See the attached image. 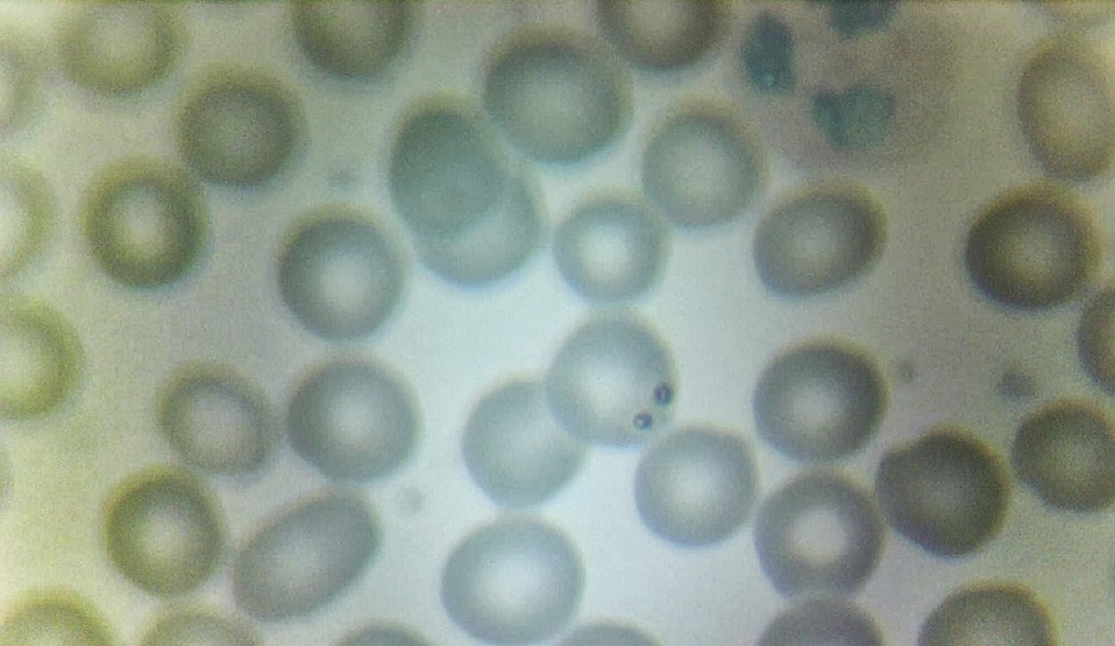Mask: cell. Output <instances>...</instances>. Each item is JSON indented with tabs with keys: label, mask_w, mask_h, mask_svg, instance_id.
<instances>
[{
	"label": "cell",
	"mask_w": 1115,
	"mask_h": 646,
	"mask_svg": "<svg viewBox=\"0 0 1115 646\" xmlns=\"http://www.w3.org/2000/svg\"><path fill=\"white\" fill-rule=\"evenodd\" d=\"M808 111L812 126L831 148L860 155L878 148L892 133L896 100L882 86L857 83L842 90H817Z\"/></svg>",
	"instance_id": "cell-30"
},
{
	"label": "cell",
	"mask_w": 1115,
	"mask_h": 646,
	"mask_svg": "<svg viewBox=\"0 0 1115 646\" xmlns=\"http://www.w3.org/2000/svg\"><path fill=\"white\" fill-rule=\"evenodd\" d=\"M413 2H296L292 31L320 73L365 81L387 72L408 46L417 24Z\"/></svg>",
	"instance_id": "cell-26"
},
{
	"label": "cell",
	"mask_w": 1115,
	"mask_h": 646,
	"mask_svg": "<svg viewBox=\"0 0 1115 646\" xmlns=\"http://www.w3.org/2000/svg\"><path fill=\"white\" fill-rule=\"evenodd\" d=\"M829 27L843 40H857L885 28L897 13L896 2H818Z\"/></svg>",
	"instance_id": "cell-35"
},
{
	"label": "cell",
	"mask_w": 1115,
	"mask_h": 646,
	"mask_svg": "<svg viewBox=\"0 0 1115 646\" xmlns=\"http://www.w3.org/2000/svg\"><path fill=\"white\" fill-rule=\"evenodd\" d=\"M378 515L359 492H318L274 515L241 547L232 569L237 607L281 623L322 610L348 592L376 559Z\"/></svg>",
	"instance_id": "cell-5"
},
{
	"label": "cell",
	"mask_w": 1115,
	"mask_h": 646,
	"mask_svg": "<svg viewBox=\"0 0 1115 646\" xmlns=\"http://www.w3.org/2000/svg\"><path fill=\"white\" fill-rule=\"evenodd\" d=\"M1017 113L1033 157L1069 182L1104 176L1114 161V73L1096 42L1070 33L1041 42L1017 86Z\"/></svg>",
	"instance_id": "cell-18"
},
{
	"label": "cell",
	"mask_w": 1115,
	"mask_h": 646,
	"mask_svg": "<svg viewBox=\"0 0 1115 646\" xmlns=\"http://www.w3.org/2000/svg\"><path fill=\"white\" fill-rule=\"evenodd\" d=\"M887 388L874 359L851 343L816 339L780 353L752 397L760 438L802 464L826 465L860 453L887 410Z\"/></svg>",
	"instance_id": "cell-11"
},
{
	"label": "cell",
	"mask_w": 1115,
	"mask_h": 646,
	"mask_svg": "<svg viewBox=\"0 0 1115 646\" xmlns=\"http://www.w3.org/2000/svg\"><path fill=\"white\" fill-rule=\"evenodd\" d=\"M280 298L308 333L328 342L366 340L400 306L406 268L402 253L375 221L326 210L294 227L275 264Z\"/></svg>",
	"instance_id": "cell-9"
},
{
	"label": "cell",
	"mask_w": 1115,
	"mask_h": 646,
	"mask_svg": "<svg viewBox=\"0 0 1115 646\" xmlns=\"http://www.w3.org/2000/svg\"><path fill=\"white\" fill-rule=\"evenodd\" d=\"M585 587L581 557L560 528L536 517H504L466 536L451 552L441 599L468 636L492 645L551 639L573 622Z\"/></svg>",
	"instance_id": "cell-3"
},
{
	"label": "cell",
	"mask_w": 1115,
	"mask_h": 646,
	"mask_svg": "<svg viewBox=\"0 0 1115 646\" xmlns=\"http://www.w3.org/2000/svg\"><path fill=\"white\" fill-rule=\"evenodd\" d=\"M1018 480L1059 511L1098 513L1114 503V429L1096 405L1061 401L1022 420L1012 449Z\"/></svg>",
	"instance_id": "cell-23"
},
{
	"label": "cell",
	"mask_w": 1115,
	"mask_h": 646,
	"mask_svg": "<svg viewBox=\"0 0 1115 646\" xmlns=\"http://www.w3.org/2000/svg\"><path fill=\"white\" fill-rule=\"evenodd\" d=\"M113 643V634L96 608L62 589L36 590L19 599L0 632L1 646Z\"/></svg>",
	"instance_id": "cell-28"
},
{
	"label": "cell",
	"mask_w": 1115,
	"mask_h": 646,
	"mask_svg": "<svg viewBox=\"0 0 1115 646\" xmlns=\"http://www.w3.org/2000/svg\"><path fill=\"white\" fill-rule=\"evenodd\" d=\"M1112 290H1104L1087 308L1079 328V352L1088 374L1105 391L1112 393V366L1107 364L1106 329L1112 316Z\"/></svg>",
	"instance_id": "cell-34"
},
{
	"label": "cell",
	"mask_w": 1115,
	"mask_h": 646,
	"mask_svg": "<svg viewBox=\"0 0 1115 646\" xmlns=\"http://www.w3.org/2000/svg\"><path fill=\"white\" fill-rule=\"evenodd\" d=\"M462 455L494 504L524 510L567 487L583 468L588 446L558 420L541 383L513 379L475 405L462 435Z\"/></svg>",
	"instance_id": "cell-19"
},
{
	"label": "cell",
	"mask_w": 1115,
	"mask_h": 646,
	"mask_svg": "<svg viewBox=\"0 0 1115 646\" xmlns=\"http://www.w3.org/2000/svg\"><path fill=\"white\" fill-rule=\"evenodd\" d=\"M886 240L884 209L869 191L828 182L770 208L756 229L752 257L768 291L805 300L858 282L875 267Z\"/></svg>",
	"instance_id": "cell-16"
},
{
	"label": "cell",
	"mask_w": 1115,
	"mask_h": 646,
	"mask_svg": "<svg viewBox=\"0 0 1115 646\" xmlns=\"http://www.w3.org/2000/svg\"><path fill=\"white\" fill-rule=\"evenodd\" d=\"M595 21L605 45L634 70L653 76L687 73L724 47L733 9L724 1H602Z\"/></svg>",
	"instance_id": "cell-25"
},
{
	"label": "cell",
	"mask_w": 1115,
	"mask_h": 646,
	"mask_svg": "<svg viewBox=\"0 0 1115 646\" xmlns=\"http://www.w3.org/2000/svg\"><path fill=\"white\" fill-rule=\"evenodd\" d=\"M759 493L753 451L740 435L686 426L641 458L634 497L645 526L682 548L721 544L747 523Z\"/></svg>",
	"instance_id": "cell-17"
},
{
	"label": "cell",
	"mask_w": 1115,
	"mask_h": 646,
	"mask_svg": "<svg viewBox=\"0 0 1115 646\" xmlns=\"http://www.w3.org/2000/svg\"><path fill=\"white\" fill-rule=\"evenodd\" d=\"M0 46L1 132L4 134L29 123L40 108L47 61L36 38L15 26L2 28Z\"/></svg>",
	"instance_id": "cell-32"
},
{
	"label": "cell",
	"mask_w": 1115,
	"mask_h": 646,
	"mask_svg": "<svg viewBox=\"0 0 1115 646\" xmlns=\"http://www.w3.org/2000/svg\"><path fill=\"white\" fill-rule=\"evenodd\" d=\"M83 349L59 312L35 297L8 294L0 304V413L26 422L61 407L75 391Z\"/></svg>",
	"instance_id": "cell-24"
},
{
	"label": "cell",
	"mask_w": 1115,
	"mask_h": 646,
	"mask_svg": "<svg viewBox=\"0 0 1115 646\" xmlns=\"http://www.w3.org/2000/svg\"><path fill=\"white\" fill-rule=\"evenodd\" d=\"M964 261L972 284L992 303L1049 310L1088 291L1101 267L1102 242L1080 197L1034 182L984 207L968 231Z\"/></svg>",
	"instance_id": "cell-6"
},
{
	"label": "cell",
	"mask_w": 1115,
	"mask_h": 646,
	"mask_svg": "<svg viewBox=\"0 0 1115 646\" xmlns=\"http://www.w3.org/2000/svg\"><path fill=\"white\" fill-rule=\"evenodd\" d=\"M157 416L172 451L208 474L245 477L265 471L280 446V423L266 393L226 366L198 363L163 386Z\"/></svg>",
	"instance_id": "cell-20"
},
{
	"label": "cell",
	"mask_w": 1115,
	"mask_h": 646,
	"mask_svg": "<svg viewBox=\"0 0 1115 646\" xmlns=\"http://www.w3.org/2000/svg\"><path fill=\"white\" fill-rule=\"evenodd\" d=\"M1054 637L1047 611L1028 589L982 584L953 593L934 609L919 644L1053 645Z\"/></svg>",
	"instance_id": "cell-27"
},
{
	"label": "cell",
	"mask_w": 1115,
	"mask_h": 646,
	"mask_svg": "<svg viewBox=\"0 0 1115 646\" xmlns=\"http://www.w3.org/2000/svg\"><path fill=\"white\" fill-rule=\"evenodd\" d=\"M82 229L90 255L110 279L151 291L184 279L197 266L208 242L209 212L187 168L138 156L94 178Z\"/></svg>",
	"instance_id": "cell-7"
},
{
	"label": "cell",
	"mask_w": 1115,
	"mask_h": 646,
	"mask_svg": "<svg viewBox=\"0 0 1115 646\" xmlns=\"http://www.w3.org/2000/svg\"><path fill=\"white\" fill-rule=\"evenodd\" d=\"M191 39L183 5L163 1H79L62 11L56 51L66 76L106 97L155 87L180 64Z\"/></svg>",
	"instance_id": "cell-21"
},
{
	"label": "cell",
	"mask_w": 1115,
	"mask_h": 646,
	"mask_svg": "<svg viewBox=\"0 0 1115 646\" xmlns=\"http://www.w3.org/2000/svg\"><path fill=\"white\" fill-rule=\"evenodd\" d=\"M103 540L126 581L151 596L175 598L217 573L226 531L206 485L187 471L157 466L113 491L105 509Z\"/></svg>",
	"instance_id": "cell-13"
},
{
	"label": "cell",
	"mask_w": 1115,
	"mask_h": 646,
	"mask_svg": "<svg viewBox=\"0 0 1115 646\" xmlns=\"http://www.w3.org/2000/svg\"><path fill=\"white\" fill-rule=\"evenodd\" d=\"M45 178L24 159L1 158V278L21 271L40 249L53 219Z\"/></svg>",
	"instance_id": "cell-29"
},
{
	"label": "cell",
	"mask_w": 1115,
	"mask_h": 646,
	"mask_svg": "<svg viewBox=\"0 0 1115 646\" xmlns=\"http://www.w3.org/2000/svg\"><path fill=\"white\" fill-rule=\"evenodd\" d=\"M556 268L580 297L599 305L635 302L661 281L671 237L659 212L637 195L595 194L556 227Z\"/></svg>",
	"instance_id": "cell-22"
},
{
	"label": "cell",
	"mask_w": 1115,
	"mask_h": 646,
	"mask_svg": "<svg viewBox=\"0 0 1115 646\" xmlns=\"http://www.w3.org/2000/svg\"><path fill=\"white\" fill-rule=\"evenodd\" d=\"M544 392L554 416L579 440L635 449L672 422L678 379L657 330L634 313L611 310L568 336L548 370Z\"/></svg>",
	"instance_id": "cell-4"
},
{
	"label": "cell",
	"mask_w": 1115,
	"mask_h": 646,
	"mask_svg": "<svg viewBox=\"0 0 1115 646\" xmlns=\"http://www.w3.org/2000/svg\"><path fill=\"white\" fill-rule=\"evenodd\" d=\"M874 492L889 525L938 558L976 553L1001 531L1010 486L996 453L956 429H935L883 453Z\"/></svg>",
	"instance_id": "cell-12"
},
{
	"label": "cell",
	"mask_w": 1115,
	"mask_h": 646,
	"mask_svg": "<svg viewBox=\"0 0 1115 646\" xmlns=\"http://www.w3.org/2000/svg\"><path fill=\"white\" fill-rule=\"evenodd\" d=\"M796 39L784 17L773 11L757 13L747 24L738 47L740 71L759 95L780 98L797 85Z\"/></svg>",
	"instance_id": "cell-31"
},
{
	"label": "cell",
	"mask_w": 1115,
	"mask_h": 646,
	"mask_svg": "<svg viewBox=\"0 0 1115 646\" xmlns=\"http://www.w3.org/2000/svg\"><path fill=\"white\" fill-rule=\"evenodd\" d=\"M256 636L236 619L198 608H180L162 615L144 638L147 644L256 643Z\"/></svg>",
	"instance_id": "cell-33"
},
{
	"label": "cell",
	"mask_w": 1115,
	"mask_h": 646,
	"mask_svg": "<svg viewBox=\"0 0 1115 646\" xmlns=\"http://www.w3.org/2000/svg\"><path fill=\"white\" fill-rule=\"evenodd\" d=\"M650 205L684 230H704L745 215L761 197L768 161L751 129L730 109L690 102L666 114L641 159Z\"/></svg>",
	"instance_id": "cell-14"
},
{
	"label": "cell",
	"mask_w": 1115,
	"mask_h": 646,
	"mask_svg": "<svg viewBox=\"0 0 1115 646\" xmlns=\"http://www.w3.org/2000/svg\"><path fill=\"white\" fill-rule=\"evenodd\" d=\"M481 96L486 115L519 155L554 167L602 155L634 115L623 62L605 42L562 25L505 37L486 65Z\"/></svg>",
	"instance_id": "cell-1"
},
{
	"label": "cell",
	"mask_w": 1115,
	"mask_h": 646,
	"mask_svg": "<svg viewBox=\"0 0 1115 646\" xmlns=\"http://www.w3.org/2000/svg\"><path fill=\"white\" fill-rule=\"evenodd\" d=\"M298 103L279 82L242 68L200 73L181 98L175 137L187 169L224 187L253 188L280 176L303 136Z\"/></svg>",
	"instance_id": "cell-15"
},
{
	"label": "cell",
	"mask_w": 1115,
	"mask_h": 646,
	"mask_svg": "<svg viewBox=\"0 0 1115 646\" xmlns=\"http://www.w3.org/2000/svg\"><path fill=\"white\" fill-rule=\"evenodd\" d=\"M293 451L334 482L370 483L402 470L420 439L409 388L377 362L333 357L308 370L285 411Z\"/></svg>",
	"instance_id": "cell-10"
},
{
	"label": "cell",
	"mask_w": 1115,
	"mask_h": 646,
	"mask_svg": "<svg viewBox=\"0 0 1115 646\" xmlns=\"http://www.w3.org/2000/svg\"><path fill=\"white\" fill-rule=\"evenodd\" d=\"M394 208L418 255L493 239L536 176L486 113L454 99L427 103L402 124L389 168Z\"/></svg>",
	"instance_id": "cell-2"
},
{
	"label": "cell",
	"mask_w": 1115,
	"mask_h": 646,
	"mask_svg": "<svg viewBox=\"0 0 1115 646\" xmlns=\"http://www.w3.org/2000/svg\"><path fill=\"white\" fill-rule=\"evenodd\" d=\"M761 568L788 599L860 593L882 558L885 527L870 493L849 476H795L761 504L753 524Z\"/></svg>",
	"instance_id": "cell-8"
}]
</instances>
